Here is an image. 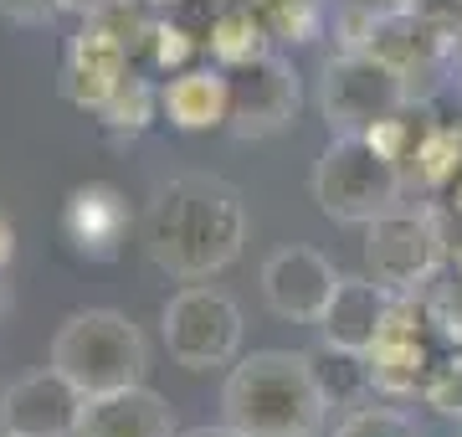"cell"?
Returning a JSON list of instances; mask_svg holds the SVG:
<instances>
[{"label": "cell", "instance_id": "1", "mask_svg": "<svg viewBox=\"0 0 462 437\" xmlns=\"http://www.w3.org/2000/svg\"><path fill=\"white\" fill-rule=\"evenodd\" d=\"M144 253L154 257V268H165L170 278H211V273L231 268L242 257L247 242V206L242 191L221 175H170L165 185H154V196L139 221Z\"/></svg>", "mask_w": 462, "mask_h": 437}, {"label": "cell", "instance_id": "2", "mask_svg": "<svg viewBox=\"0 0 462 437\" xmlns=\"http://www.w3.org/2000/svg\"><path fill=\"white\" fill-rule=\"evenodd\" d=\"M221 406L226 427L242 437H324L329 422L314 360L293 350H257L242 366H231Z\"/></svg>", "mask_w": 462, "mask_h": 437}, {"label": "cell", "instance_id": "3", "mask_svg": "<svg viewBox=\"0 0 462 437\" xmlns=\"http://www.w3.org/2000/svg\"><path fill=\"white\" fill-rule=\"evenodd\" d=\"M47 366L62 370L83 396H103V391H124L144 381L149 345L129 314H118V309H78V314H67L57 324Z\"/></svg>", "mask_w": 462, "mask_h": 437}, {"label": "cell", "instance_id": "4", "mask_svg": "<svg viewBox=\"0 0 462 437\" xmlns=\"http://www.w3.org/2000/svg\"><path fill=\"white\" fill-rule=\"evenodd\" d=\"M406 175L396 160H385L365 144L360 135H334L329 150L314 165V201L329 221L345 227H370L401 206Z\"/></svg>", "mask_w": 462, "mask_h": 437}, {"label": "cell", "instance_id": "5", "mask_svg": "<svg viewBox=\"0 0 462 437\" xmlns=\"http://www.w3.org/2000/svg\"><path fill=\"white\" fill-rule=\"evenodd\" d=\"M411 103V83L406 72L391 68L375 51H339L324 62V78H319V114L334 135H365L375 118H391Z\"/></svg>", "mask_w": 462, "mask_h": 437}, {"label": "cell", "instance_id": "6", "mask_svg": "<svg viewBox=\"0 0 462 437\" xmlns=\"http://www.w3.org/2000/svg\"><path fill=\"white\" fill-rule=\"evenodd\" d=\"M447 268V237L437 211H406L365 227V273L396 293H427Z\"/></svg>", "mask_w": 462, "mask_h": 437}, {"label": "cell", "instance_id": "7", "mask_svg": "<svg viewBox=\"0 0 462 437\" xmlns=\"http://www.w3.org/2000/svg\"><path fill=\"white\" fill-rule=\"evenodd\" d=\"M165 350L175 366L185 370H216L231 366L236 350H242V309L221 293V288H180L175 299L165 303Z\"/></svg>", "mask_w": 462, "mask_h": 437}, {"label": "cell", "instance_id": "8", "mask_svg": "<svg viewBox=\"0 0 462 437\" xmlns=\"http://www.w3.org/2000/svg\"><path fill=\"white\" fill-rule=\"evenodd\" d=\"M129 57L134 51H129V42L118 36L114 21L108 16H88L62 47V72H57L62 98L72 103V108H83V114H98L103 98L124 83Z\"/></svg>", "mask_w": 462, "mask_h": 437}, {"label": "cell", "instance_id": "9", "mask_svg": "<svg viewBox=\"0 0 462 437\" xmlns=\"http://www.w3.org/2000/svg\"><path fill=\"white\" fill-rule=\"evenodd\" d=\"M298 118V72L278 51H263L247 68H231V114L226 129L236 139H267Z\"/></svg>", "mask_w": 462, "mask_h": 437}, {"label": "cell", "instance_id": "10", "mask_svg": "<svg viewBox=\"0 0 462 437\" xmlns=\"http://www.w3.org/2000/svg\"><path fill=\"white\" fill-rule=\"evenodd\" d=\"M88 396L72 381H67L57 366L32 370L5 386L0 396V432L16 437H78V422H83Z\"/></svg>", "mask_w": 462, "mask_h": 437}, {"label": "cell", "instance_id": "11", "mask_svg": "<svg viewBox=\"0 0 462 437\" xmlns=\"http://www.w3.org/2000/svg\"><path fill=\"white\" fill-rule=\"evenodd\" d=\"M334 288H339V273L314 247H298L293 242V247H278L263 263V299L288 324H319L334 299Z\"/></svg>", "mask_w": 462, "mask_h": 437}, {"label": "cell", "instance_id": "12", "mask_svg": "<svg viewBox=\"0 0 462 437\" xmlns=\"http://www.w3.org/2000/svg\"><path fill=\"white\" fill-rule=\"evenodd\" d=\"M129 201L124 191L108 181H88L78 185L62 206V237L72 242L78 257H93V263H114L124 253V237H129Z\"/></svg>", "mask_w": 462, "mask_h": 437}, {"label": "cell", "instance_id": "13", "mask_svg": "<svg viewBox=\"0 0 462 437\" xmlns=\"http://www.w3.org/2000/svg\"><path fill=\"white\" fill-rule=\"evenodd\" d=\"M396 303H401L396 288H385L380 278H370V273H365V278H339L329 309H324V320H319L324 345L370 355V345L385 335V324L396 314Z\"/></svg>", "mask_w": 462, "mask_h": 437}, {"label": "cell", "instance_id": "14", "mask_svg": "<svg viewBox=\"0 0 462 437\" xmlns=\"http://www.w3.org/2000/svg\"><path fill=\"white\" fill-rule=\"evenodd\" d=\"M160 108H165V124L180 129V135H211V129H226L231 114V72L216 68V62H190V68L170 72L160 83Z\"/></svg>", "mask_w": 462, "mask_h": 437}, {"label": "cell", "instance_id": "15", "mask_svg": "<svg viewBox=\"0 0 462 437\" xmlns=\"http://www.w3.org/2000/svg\"><path fill=\"white\" fill-rule=\"evenodd\" d=\"M78 437H175V417L165 396L139 381V386L88 396Z\"/></svg>", "mask_w": 462, "mask_h": 437}, {"label": "cell", "instance_id": "16", "mask_svg": "<svg viewBox=\"0 0 462 437\" xmlns=\"http://www.w3.org/2000/svg\"><path fill=\"white\" fill-rule=\"evenodd\" d=\"M370 386L380 391V396H421V386H427L431 376V360H427V345H421V335H385L370 345Z\"/></svg>", "mask_w": 462, "mask_h": 437}, {"label": "cell", "instance_id": "17", "mask_svg": "<svg viewBox=\"0 0 462 437\" xmlns=\"http://www.w3.org/2000/svg\"><path fill=\"white\" fill-rule=\"evenodd\" d=\"M206 51H211L216 68H247L263 51H273V26L267 16L247 11V5H226L211 16V32H206Z\"/></svg>", "mask_w": 462, "mask_h": 437}, {"label": "cell", "instance_id": "18", "mask_svg": "<svg viewBox=\"0 0 462 437\" xmlns=\"http://www.w3.org/2000/svg\"><path fill=\"white\" fill-rule=\"evenodd\" d=\"M160 118H165V108H160V83L144 78V72H134V68L124 72V83H118L98 108V124L114 139H139V135H149Z\"/></svg>", "mask_w": 462, "mask_h": 437}, {"label": "cell", "instance_id": "19", "mask_svg": "<svg viewBox=\"0 0 462 437\" xmlns=\"http://www.w3.org/2000/svg\"><path fill=\"white\" fill-rule=\"evenodd\" d=\"M314 360V376L319 386H324V402L329 406H345V412H355V406H365V396H370V360L355 350H334V345H324L319 355H309Z\"/></svg>", "mask_w": 462, "mask_h": 437}, {"label": "cell", "instance_id": "20", "mask_svg": "<svg viewBox=\"0 0 462 437\" xmlns=\"http://www.w3.org/2000/svg\"><path fill=\"white\" fill-rule=\"evenodd\" d=\"M416 181L427 191H447L462 175V124H427L416 139Z\"/></svg>", "mask_w": 462, "mask_h": 437}, {"label": "cell", "instance_id": "21", "mask_svg": "<svg viewBox=\"0 0 462 437\" xmlns=\"http://www.w3.org/2000/svg\"><path fill=\"white\" fill-rule=\"evenodd\" d=\"M196 36L185 32L180 21H149V32H144V47H139V57H144V68L149 72H160V78H170V72H180L196 62Z\"/></svg>", "mask_w": 462, "mask_h": 437}, {"label": "cell", "instance_id": "22", "mask_svg": "<svg viewBox=\"0 0 462 437\" xmlns=\"http://www.w3.org/2000/svg\"><path fill=\"white\" fill-rule=\"evenodd\" d=\"M421 309H427L431 330H437L447 345H457L462 350V273L457 268H452V278H437V284L427 288Z\"/></svg>", "mask_w": 462, "mask_h": 437}, {"label": "cell", "instance_id": "23", "mask_svg": "<svg viewBox=\"0 0 462 437\" xmlns=\"http://www.w3.org/2000/svg\"><path fill=\"white\" fill-rule=\"evenodd\" d=\"M360 139H365L375 154H385V160L406 165V160L416 154V139H421V135L411 129V118H406V108H401V114H391V118H375V124H370Z\"/></svg>", "mask_w": 462, "mask_h": 437}, {"label": "cell", "instance_id": "24", "mask_svg": "<svg viewBox=\"0 0 462 437\" xmlns=\"http://www.w3.org/2000/svg\"><path fill=\"white\" fill-rule=\"evenodd\" d=\"M421 402L437 412V417H457L462 422V355L442 360V366H431L427 386H421Z\"/></svg>", "mask_w": 462, "mask_h": 437}, {"label": "cell", "instance_id": "25", "mask_svg": "<svg viewBox=\"0 0 462 437\" xmlns=\"http://www.w3.org/2000/svg\"><path fill=\"white\" fill-rule=\"evenodd\" d=\"M334 437H416V427L391 406H355Z\"/></svg>", "mask_w": 462, "mask_h": 437}, {"label": "cell", "instance_id": "26", "mask_svg": "<svg viewBox=\"0 0 462 437\" xmlns=\"http://www.w3.org/2000/svg\"><path fill=\"white\" fill-rule=\"evenodd\" d=\"M267 26H273V36H282V42H314L319 36V5L314 0H288Z\"/></svg>", "mask_w": 462, "mask_h": 437}, {"label": "cell", "instance_id": "27", "mask_svg": "<svg viewBox=\"0 0 462 437\" xmlns=\"http://www.w3.org/2000/svg\"><path fill=\"white\" fill-rule=\"evenodd\" d=\"M62 11V0H0V16L16 26H47Z\"/></svg>", "mask_w": 462, "mask_h": 437}, {"label": "cell", "instance_id": "28", "mask_svg": "<svg viewBox=\"0 0 462 437\" xmlns=\"http://www.w3.org/2000/svg\"><path fill=\"white\" fill-rule=\"evenodd\" d=\"M114 5H124V0H62V11H72V16H108Z\"/></svg>", "mask_w": 462, "mask_h": 437}, {"label": "cell", "instance_id": "29", "mask_svg": "<svg viewBox=\"0 0 462 437\" xmlns=\"http://www.w3.org/2000/svg\"><path fill=\"white\" fill-rule=\"evenodd\" d=\"M11 257H16V227L0 217V273H5V263H11Z\"/></svg>", "mask_w": 462, "mask_h": 437}, {"label": "cell", "instance_id": "30", "mask_svg": "<svg viewBox=\"0 0 462 437\" xmlns=\"http://www.w3.org/2000/svg\"><path fill=\"white\" fill-rule=\"evenodd\" d=\"M231 5H247V11H257V16L273 21V16L282 11V5H288V0H231Z\"/></svg>", "mask_w": 462, "mask_h": 437}, {"label": "cell", "instance_id": "31", "mask_svg": "<svg viewBox=\"0 0 462 437\" xmlns=\"http://www.w3.org/2000/svg\"><path fill=\"white\" fill-rule=\"evenodd\" d=\"M185 437H242L236 427H196V432H185Z\"/></svg>", "mask_w": 462, "mask_h": 437}, {"label": "cell", "instance_id": "32", "mask_svg": "<svg viewBox=\"0 0 462 437\" xmlns=\"http://www.w3.org/2000/svg\"><path fill=\"white\" fill-rule=\"evenodd\" d=\"M452 268H457V273H462V247H457V253H452Z\"/></svg>", "mask_w": 462, "mask_h": 437}, {"label": "cell", "instance_id": "33", "mask_svg": "<svg viewBox=\"0 0 462 437\" xmlns=\"http://www.w3.org/2000/svg\"><path fill=\"white\" fill-rule=\"evenodd\" d=\"M149 5H185V0H149Z\"/></svg>", "mask_w": 462, "mask_h": 437}, {"label": "cell", "instance_id": "34", "mask_svg": "<svg viewBox=\"0 0 462 437\" xmlns=\"http://www.w3.org/2000/svg\"><path fill=\"white\" fill-rule=\"evenodd\" d=\"M0 309H5V278H0Z\"/></svg>", "mask_w": 462, "mask_h": 437}, {"label": "cell", "instance_id": "35", "mask_svg": "<svg viewBox=\"0 0 462 437\" xmlns=\"http://www.w3.org/2000/svg\"><path fill=\"white\" fill-rule=\"evenodd\" d=\"M457 211H462V175H457Z\"/></svg>", "mask_w": 462, "mask_h": 437}, {"label": "cell", "instance_id": "36", "mask_svg": "<svg viewBox=\"0 0 462 437\" xmlns=\"http://www.w3.org/2000/svg\"><path fill=\"white\" fill-rule=\"evenodd\" d=\"M380 5H406V0H380Z\"/></svg>", "mask_w": 462, "mask_h": 437}, {"label": "cell", "instance_id": "37", "mask_svg": "<svg viewBox=\"0 0 462 437\" xmlns=\"http://www.w3.org/2000/svg\"><path fill=\"white\" fill-rule=\"evenodd\" d=\"M0 437H16V432H0Z\"/></svg>", "mask_w": 462, "mask_h": 437}]
</instances>
